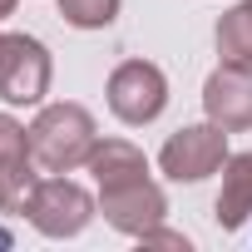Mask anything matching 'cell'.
<instances>
[{"label":"cell","mask_w":252,"mask_h":252,"mask_svg":"<svg viewBox=\"0 0 252 252\" xmlns=\"http://www.w3.org/2000/svg\"><path fill=\"white\" fill-rule=\"evenodd\" d=\"M94 144H99V129L84 104H45L30 124V158L40 163V173L84 168Z\"/></svg>","instance_id":"6da1fadb"},{"label":"cell","mask_w":252,"mask_h":252,"mask_svg":"<svg viewBox=\"0 0 252 252\" xmlns=\"http://www.w3.org/2000/svg\"><path fill=\"white\" fill-rule=\"evenodd\" d=\"M104 94H109V114L119 124H129V129H144V124H154L168 109V79L149 60H124L109 74Z\"/></svg>","instance_id":"7a4b0ae2"},{"label":"cell","mask_w":252,"mask_h":252,"mask_svg":"<svg viewBox=\"0 0 252 252\" xmlns=\"http://www.w3.org/2000/svg\"><path fill=\"white\" fill-rule=\"evenodd\" d=\"M50 79H55V60H50L45 40L5 35V45H0V99L15 109H35V104H45Z\"/></svg>","instance_id":"3957f363"},{"label":"cell","mask_w":252,"mask_h":252,"mask_svg":"<svg viewBox=\"0 0 252 252\" xmlns=\"http://www.w3.org/2000/svg\"><path fill=\"white\" fill-rule=\"evenodd\" d=\"M94 213H99V203L89 198V188H79V183L64 178V173L40 178V183H35V198H30V208H25L30 227L45 232V237H79V232L94 222Z\"/></svg>","instance_id":"277c9868"},{"label":"cell","mask_w":252,"mask_h":252,"mask_svg":"<svg viewBox=\"0 0 252 252\" xmlns=\"http://www.w3.org/2000/svg\"><path fill=\"white\" fill-rule=\"evenodd\" d=\"M222 163H227V129H218L213 119L168 134V144L158 149V168L173 183H203V178L222 173Z\"/></svg>","instance_id":"5b68a950"},{"label":"cell","mask_w":252,"mask_h":252,"mask_svg":"<svg viewBox=\"0 0 252 252\" xmlns=\"http://www.w3.org/2000/svg\"><path fill=\"white\" fill-rule=\"evenodd\" d=\"M99 213L109 227L144 237L149 227H158L168 218V198L154 178H134V183H119V188H99Z\"/></svg>","instance_id":"8992f818"},{"label":"cell","mask_w":252,"mask_h":252,"mask_svg":"<svg viewBox=\"0 0 252 252\" xmlns=\"http://www.w3.org/2000/svg\"><path fill=\"white\" fill-rule=\"evenodd\" d=\"M203 114L227 134H247L252 129V69L218 64L203 84Z\"/></svg>","instance_id":"52a82bcc"},{"label":"cell","mask_w":252,"mask_h":252,"mask_svg":"<svg viewBox=\"0 0 252 252\" xmlns=\"http://www.w3.org/2000/svg\"><path fill=\"white\" fill-rule=\"evenodd\" d=\"M213 218H218L222 232H237V227L252 218V149H247V154H227Z\"/></svg>","instance_id":"ba28073f"},{"label":"cell","mask_w":252,"mask_h":252,"mask_svg":"<svg viewBox=\"0 0 252 252\" xmlns=\"http://www.w3.org/2000/svg\"><path fill=\"white\" fill-rule=\"evenodd\" d=\"M84 168L94 173V183H99V188H119V183L149 178V158H144V149H139V144H129V139H99Z\"/></svg>","instance_id":"9c48e42d"},{"label":"cell","mask_w":252,"mask_h":252,"mask_svg":"<svg viewBox=\"0 0 252 252\" xmlns=\"http://www.w3.org/2000/svg\"><path fill=\"white\" fill-rule=\"evenodd\" d=\"M213 45H218V60L222 64L252 69V0H242V5H232V10L218 15Z\"/></svg>","instance_id":"30bf717a"},{"label":"cell","mask_w":252,"mask_h":252,"mask_svg":"<svg viewBox=\"0 0 252 252\" xmlns=\"http://www.w3.org/2000/svg\"><path fill=\"white\" fill-rule=\"evenodd\" d=\"M35 168H40L35 158H20V163H10V168H0V213H25V208H30L35 183H40Z\"/></svg>","instance_id":"8fae6325"},{"label":"cell","mask_w":252,"mask_h":252,"mask_svg":"<svg viewBox=\"0 0 252 252\" xmlns=\"http://www.w3.org/2000/svg\"><path fill=\"white\" fill-rule=\"evenodd\" d=\"M119 5L124 0H60V15L74 30H109L119 20Z\"/></svg>","instance_id":"7c38bea8"},{"label":"cell","mask_w":252,"mask_h":252,"mask_svg":"<svg viewBox=\"0 0 252 252\" xmlns=\"http://www.w3.org/2000/svg\"><path fill=\"white\" fill-rule=\"evenodd\" d=\"M20 158H30V129H25L20 119L0 114V168H10Z\"/></svg>","instance_id":"4fadbf2b"},{"label":"cell","mask_w":252,"mask_h":252,"mask_svg":"<svg viewBox=\"0 0 252 252\" xmlns=\"http://www.w3.org/2000/svg\"><path fill=\"white\" fill-rule=\"evenodd\" d=\"M139 242H144V247H173V252H188V247H193V242H188L183 232H168L163 222H158V227H149V232H144Z\"/></svg>","instance_id":"5bb4252c"},{"label":"cell","mask_w":252,"mask_h":252,"mask_svg":"<svg viewBox=\"0 0 252 252\" xmlns=\"http://www.w3.org/2000/svg\"><path fill=\"white\" fill-rule=\"evenodd\" d=\"M5 15H15V0H0V20H5Z\"/></svg>","instance_id":"9a60e30c"},{"label":"cell","mask_w":252,"mask_h":252,"mask_svg":"<svg viewBox=\"0 0 252 252\" xmlns=\"http://www.w3.org/2000/svg\"><path fill=\"white\" fill-rule=\"evenodd\" d=\"M0 45H5V35H0Z\"/></svg>","instance_id":"2e32d148"}]
</instances>
